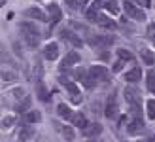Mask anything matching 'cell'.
<instances>
[{"instance_id":"obj_1","label":"cell","mask_w":155,"mask_h":142,"mask_svg":"<svg viewBox=\"0 0 155 142\" xmlns=\"http://www.w3.org/2000/svg\"><path fill=\"white\" fill-rule=\"evenodd\" d=\"M21 34L25 38V42L30 46V47H36L38 42H40V30L34 23H21Z\"/></svg>"},{"instance_id":"obj_2","label":"cell","mask_w":155,"mask_h":142,"mask_svg":"<svg viewBox=\"0 0 155 142\" xmlns=\"http://www.w3.org/2000/svg\"><path fill=\"white\" fill-rule=\"evenodd\" d=\"M123 10H125V13L129 15V17H133V19H136V21H144V17H146V15L138 10L133 2H129V0H125V2H123Z\"/></svg>"},{"instance_id":"obj_3","label":"cell","mask_w":155,"mask_h":142,"mask_svg":"<svg viewBox=\"0 0 155 142\" xmlns=\"http://www.w3.org/2000/svg\"><path fill=\"white\" fill-rule=\"evenodd\" d=\"M125 100L129 102L130 106H134V104H140V100H142V97H140V91H138V89H134V87H125Z\"/></svg>"},{"instance_id":"obj_4","label":"cell","mask_w":155,"mask_h":142,"mask_svg":"<svg viewBox=\"0 0 155 142\" xmlns=\"http://www.w3.org/2000/svg\"><path fill=\"white\" fill-rule=\"evenodd\" d=\"M61 40H64V42H70L72 46H81V38L80 36H76L74 32H72V30H68V29H63V30H61Z\"/></svg>"},{"instance_id":"obj_5","label":"cell","mask_w":155,"mask_h":142,"mask_svg":"<svg viewBox=\"0 0 155 142\" xmlns=\"http://www.w3.org/2000/svg\"><path fill=\"white\" fill-rule=\"evenodd\" d=\"M44 57L48 59V61H57L59 59V47L55 42H51L45 46V49H44Z\"/></svg>"},{"instance_id":"obj_6","label":"cell","mask_w":155,"mask_h":142,"mask_svg":"<svg viewBox=\"0 0 155 142\" xmlns=\"http://www.w3.org/2000/svg\"><path fill=\"white\" fill-rule=\"evenodd\" d=\"M76 63H80V55H78L76 51H70L63 59V63H61V70H68L72 65H76Z\"/></svg>"},{"instance_id":"obj_7","label":"cell","mask_w":155,"mask_h":142,"mask_svg":"<svg viewBox=\"0 0 155 142\" xmlns=\"http://www.w3.org/2000/svg\"><path fill=\"white\" fill-rule=\"evenodd\" d=\"M89 74L95 78L97 82H104V80H108V70H106L104 66H91V68H89Z\"/></svg>"},{"instance_id":"obj_8","label":"cell","mask_w":155,"mask_h":142,"mask_svg":"<svg viewBox=\"0 0 155 142\" xmlns=\"http://www.w3.org/2000/svg\"><path fill=\"white\" fill-rule=\"evenodd\" d=\"M117 114H119L117 102L114 100V95H112V97L108 99V102H106V116L110 117V120H115V117H117Z\"/></svg>"},{"instance_id":"obj_9","label":"cell","mask_w":155,"mask_h":142,"mask_svg":"<svg viewBox=\"0 0 155 142\" xmlns=\"http://www.w3.org/2000/svg\"><path fill=\"white\" fill-rule=\"evenodd\" d=\"M63 19V13H61L57 4H49V25H57V23Z\"/></svg>"},{"instance_id":"obj_10","label":"cell","mask_w":155,"mask_h":142,"mask_svg":"<svg viewBox=\"0 0 155 142\" xmlns=\"http://www.w3.org/2000/svg\"><path fill=\"white\" fill-rule=\"evenodd\" d=\"M97 25H100V27H102V29H106V30H115V29H117V23H114L112 19H108L106 15H102V13H98Z\"/></svg>"},{"instance_id":"obj_11","label":"cell","mask_w":155,"mask_h":142,"mask_svg":"<svg viewBox=\"0 0 155 142\" xmlns=\"http://www.w3.org/2000/svg\"><path fill=\"white\" fill-rule=\"evenodd\" d=\"M91 44L95 47H110L114 44V38L112 36H95Z\"/></svg>"},{"instance_id":"obj_12","label":"cell","mask_w":155,"mask_h":142,"mask_svg":"<svg viewBox=\"0 0 155 142\" xmlns=\"http://www.w3.org/2000/svg\"><path fill=\"white\" fill-rule=\"evenodd\" d=\"M142 129H144L142 120H133V117H130V123L127 125V133H129V135H138Z\"/></svg>"},{"instance_id":"obj_13","label":"cell","mask_w":155,"mask_h":142,"mask_svg":"<svg viewBox=\"0 0 155 142\" xmlns=\"http://www.w3.org/2000/svg\"><path fill=\"white\" fill-rule=\"evenodd\" d=\"M100 131H102L100 123H89L87 127L83 129V135L85 137H97V135H100Z\"/></svg>"},{"instance_id":"obj_14","label":"cell","mask_w":155,"mask_h":142,"mask_svg":"<svg viewBox=\"0 0 155 142\" xmlns=\"http://www.w3.org/2000/svg\"><path fill=\"white\" fill-rule=\"evenodd\" d=\"M74 125H76V127H80V129H85V127H87V120H85V116L83 114H80V112H74V116H72V120H70Z\"/></svg>"},{"instance_id":"obj_15","label":"cell","mask_w":155,"mask_h":142,"mask_svg":"<svg viewBox=\"0 0 155 142\" xmlns=\"http://www.w3.org/2000/svg\"><path fill=\"white\" fill-rule=\"evenodd\" d=\"M142 78V70L140 68H133V70H129V72L125 74V82H129V83H134V82H138Z\"/></svg>"},{"instance_id":"obj_16","label":"cell","mask_w":155,"mask_h":142,"mask_svg":"<svg viewBox=\"0 0 155 142\" xmlns=\"http://www.w3.org/2000/svg\"><path fill=\"white\" fill-rule=\"evenodd\" d=\"M28 17H32V19H38V21H48V17H45V13H42L38 8H30V10L25 12Z\"/></svg>"},{"instance_id":"obj_17","label":"cell","mask_w":155,"mask_h":142,"mask_svg":"<svg viewBox=\"0 0 155 142\" xmlns=\"http://www.w3.org/2000/svg\"><path fill=\"white\" fill-rule=\"evenodd\" d=\"M57 112H59V116H63L64 120H72V116H74V112L66 104H59L57 106Z\"/></svg>"},{"instance_id":"obj_18","label":"cell","mask_w":155,"mask_h":142,"mask_svg":"<svg viewBox=\"0 0 155 142\" xmlns=\"http://www.w3.org/2000/svg\"><path fill=\"white\" fill-rule=\"evenodd\" d=\"M140 55H142V59H144L146 65H153V63H155V55H153V51H150V49H142Z\"/></svg>"},{"instance_id":"obj_19","label":"cell","mask_w":155,"mask_h":142,"mask_svg":"<svg viewBox=\"0 0 155 142\" xmlns=\"http://www.w3.org/2000/svg\"><path fill=\"white\" fill-rule=\"evenodd\" d=\"M42 120V114L38 112V110H34V112H28L27 116H25V121H28V123H38Z\"/></svg>"},{"instance_id":"obj_20","label":"cell","mask_w":155,"mask_h":142,"mask_svg":"<svg viewBox=\"0 0 155 142\" xmlns=\"http://www.w3.org/2000/svg\"><path fill=\"white\" fill-rule=\"evenodd\" d=\"M106 10L110 12L112 15H119L121 12H119V4L115 2V0H110V2H106Z\"/></svg>"},{"instance_id":"obj_21","label":"cell","mask_w":155,"mask_h":142,"mask_svg":"<svg viewBox=\"0 0 155 142\" xmlns=\"http://www.w3.org/2000/svg\"><path fill=\"white\" fill-rule=\"evenodd\" d=\"M64 2L72 8V10H80V8H83L85 4H87V0H64Z\"/></svg>"},{"instance_id":"obj_22","label":"cell","mask_w":155,"mask_h":142,"mask_svg":"<svg viewBox=\"0 0 155 142\" xmlns=\"http://www.w3.org/2000/svg\"><path fill=\"white\" fill-rule=\"evenodd\" d=\"M117 57H119L121 61H133V59H134L133 53L127 51V49H123V47H119V49H117Z\"/></svg>"},{"instance_id":"obj_23","label":"cell","mask_w":155,"mask_h":142,"mask_svg":"<svg viewBox=\"0 0 155 142\" xmlns=\"http://www.w3.org/2000/svg\"><path fill=\"white\" fill-rule=\"evenodd\" d=\"M30 100H32L30 97H25V99H23V100L19 102V104H17V106H15V110H17V112H25V110L30 106Z\"/></svg>"},{"instance_id":"obj_24","label":"cell","mask_w":155,"mask_h":142,"mask_svg":"<svg viewBox=\"0 0 155 142\" xmlns=\"http://www.w3.org/2000/svg\"><path fill=\"white\" fill-rule=\"evenodd\" d=\"M148 89L151 93H155V70H150L148 72Z\"/></svg>"},{"instance_id":"obj_25","label":"cell","mask_w":155,"mask_h":142,"mask_svg":"<svg viewBox=\"0 0 155 142\" xmlns=\"http://www.w3.org/2000/svg\"><path fill=\"white\" fill-rule=\"evenodd\" d=\"M148 117L150 120H155V100H148Z\"/></svg>"},{"instance_id":"obj_26","label":"cell","mask_w":155,"mask_h":142,"mask_svg":"<svg viewBox=\"0 0 155 142\" xmlns=\"http://www.w3.org/2000/svg\"><path fill=\"white\" fill-rule=\"evenodd\" d=\"M63 135H64L66 140H74V129L72 127H64L63 129Z\"/></svg>"},{"instance_id":"obj_27","label":"cell","mask_w":155,"mask_h":142,"mask_svg":"<svg viewBox=\"0 0 155 142\" xmlns=\"http://www.w3.org/2000/svg\"><path fill=\"white\" fill-rule=\"evenodd\" d=\"M30 137H32V129H23L19 135V140H28Z\"/></svg>"},{"instance_id":"obj_28","label":"cell","mask_w":155,"mask_h":142,"mask_svg":"<svg viewBox=\"0 0 155 142\" xmlns=\"http://www.w3.org/2000/svg\"><path fill=\"white\" fill-rule=\"evenodd\" d=\"M100 6H102V0H93V2H91V6H89V10H95V12H98V10H100Z\"/></svg>"},{"instance_id":"obj_29","label":"cell","mask_w":155,"mask_h":142,"mask_svg":"<svg viewBox=\"0 0 155 142\" xmlns=\"http://www.w3.org/2000/svg\"><path fill=\"white\" fill-rule=\"evenodd\" d=\"M38 95H40V99H48V97H45V87H44V83L40 82V83H38Z\"/></svg>"},{"instance_id":"obj_30","label":"cell","mask_w":155,"mask_h":142,"mask_svg":"<svg viewBox=\"0 0 155 142\" xmlns=\"http://www.w3.org/2000/svg\"><path fill=\"white\" fill-rule=\"evenodd\" d=\"M2 80H4V82H12V80H15V76H13V74L4 72V74H2Z\"/></svg>"},{"instance_id":"obj_31","label":"cell","mask_w":155,"mask_h":142,"mask_svg":"<svg viewBox=\"0 0 155 142\" xmlns=\"http://www.w3.org/2000/svg\"><path fill=\"white\" fill-rule=\"evenodd\" d=\"M123 63H125V61H119V63H115V65H114V72H117V70H121V68H123Z\"/></svg>"},{"instance_id":"obj_32","label":"cell","mask_w":155,"mask_h":142,"mask_svg":"<svg viewBox=\"0 0 155 142\" xmlns=\"http://www.w3.org/2000/svg\"><path fill=\"white\" fill-rule=\"evenodd\" d=\"M148 34H150L151 38H155V25H150V29H148Z\"/></svg>"},{"instance_id":"obj_33","label":"cell","mask_w":155,"mask_h":142,"mask_svg":"<svg viewBox=\"0 0 155 142\" xmlns=\"http://www.w3.org/2000/svg\"><path fill=\"white\" fill-rule=\"evenodd\" d=\"M13 123V120H12V117H8V120L6 121H2V125H4V127H10V125Z\"/></svg>"},{"instance_id":"obj_34","label":"cell","mask_w":155,"mask_h":142,"mask_svg":"<svg viewBox=\"0 0 155 142\" xmlns=\"http://www.w3.org/2000/svg\"><path fill=\"white\" fill-rule=\"evenodd\" d=\"M138 142H153V140H151V138H150V140H138Z\"/></svg>"},{"instance_id":"obj_35","label":"cell","mask_w":155,"mask_h":142,"mask_svg":"<svg viewBox=\"0 0 155 142\" xmlns=\"http://www.w3.org/2000/svg\"><path fill=\"white\" fill-rule=\"evenodd\" d=\"M151 140H153V142H155V135H153V137H151Z\"/></svg>"}]
</instances>
